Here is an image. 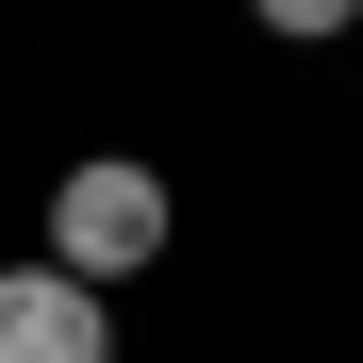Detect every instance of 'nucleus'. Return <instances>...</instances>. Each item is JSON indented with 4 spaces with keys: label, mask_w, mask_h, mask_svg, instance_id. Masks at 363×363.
<instances>
[{
    "label": "nucleus",
    "mask_w": 363,
    "mask_h": 363,
    "mask_svg": "<svg viewBox=\"0 0 363 363\" xmlns=\"http://www.w3.org/2000/svg\"><path fill=\"white\" fill-rule=\"evenodd\" d=\"M182 248V199H165V165H133V149H83L67 182H50V264H67V281H149Z\"/></svg>",
    "instance_id": "f257e3e1"
},
{
    "label": "nucleus",
    "mask_w": 363,
    "mask_h": 363,
    "mask_svg": "<svg viewBox=\"0 0 363 363\" xmlns=\"http://www.w3.org/2000/svg\"><path fill=\"white\" fill-rule=\"evenodd\" d=\"M0 363H116V297L67 281V264H0Z\"/></svg>",
    "instance_id": "f03ea898"
},
{
    "label": "nucleus",
    "mask_w": 363,
    "mask_h": 363,
    "mask_svg": "<svg viewBox=\"0 0 363 363\" xmlns=\"http://www.w3.org/2000/svg\"><path fill=\"white\" fill-rule=\"evenodd\" d=\"M248 17H264V33H281V50H330V33H347V17H363V0H248Z\"/></svg>",
    "instance_id": "7ed1b4c3"
}]
</instances>
